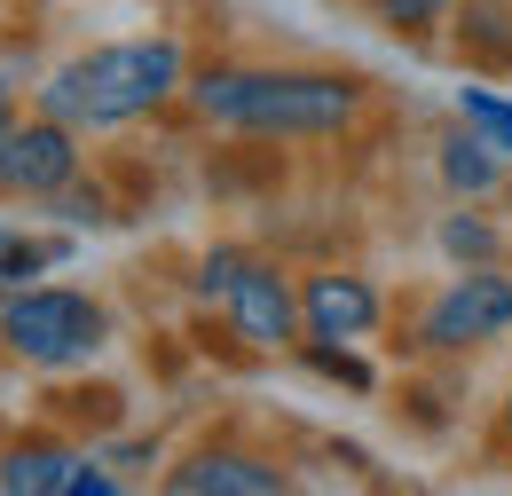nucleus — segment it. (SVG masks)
Instances as JSON below:
<instances>
[{
    "mask_svg": "<svg viewBox=\"0 0 512 496\" xmlns=\"http://www.w3.org/2000/svg\"><path fill=\"white\" fill-rule=\"evenodd\" d=\"M0 489L8 496H111V473H95L71 449H16L0 465Z\"/></svg>",
    "mask_w": 512,
    "mask_h": 496,
    "instance_id": "nucleus-8",
    "label": "nucleus"
},
{
    "mask_svg": "<svg viewBox=\"0 0 512 496\" xmlns=\"http://www.w3.org/2000/svg\"><path fill=\"white\" fill-rule=\"evenodd\" d=\"M442 245L457 252V260H489V252H497V237H489L481 221H465V213H457V221H442Z\"/></svg>",
    "mask_w": 512,
    "mask_h": 496,
    "instance_id": "nucleus-13",
    "label": "nucleus"
},
{
    "mask_svg": "<svg viewBox=\"0 0 512 496\" xmlns=\"http://www.w3.org/2000/svg\"><path fill=\"white\" fill-rule=\"evenodd\" d=\"M505 426H512V402H505Z\"/></svg>",
    "mask_w": 512,
    "mask_h": 496,
    "instance_id": "nucleus-20",
    "label": "nucleus"
},
{
    "mask_svg": "<svg viewBox=\"0 0 512 496\" xmlns=\"http://www.w3.org/2000/svg\"><path fill=\"white\" fill-rule=\"evenodd\" d=\"M103 331L111 323L87 292H8V308H0V339L24 363H79L103 347Z\"/></svg>",
    "mask_w": 512,
    "mask_h": 496,
    "instance_id": "nucleus-3",
    "label": "nucleus"
},
{
    "mask_svg": "<svg viewBox=\"0 0 512 496\" xmlns=\"http://www.w3.org/2000/svg\"><path fill=\"white\" fill-rule=\"evenodd\" d=\"M497 331H512V276H497V268L457 276L426 308V347H481Z\"/></svg>",
    "mask_w": 512,
    "mask_h": 496,
    "instance_id": "nucleus-4",
    "label": "nucleus"
},
{
    "mask_svg": "<svg viewBox=\"0 0 512 496\" xmlns=\"http://www.w3.org/2000/svg\"><path fill=\"white\" fill-rule=\"evenodd\" d=\"M308 363H316L323 378H347V386H371V371L347 355V347H331V339H308Z\"/></svg>",
    "mask_w": 512,
    "mask_h": 496,
    "instance_id": "nucleus-14",
    "label": "nucleus"
},
{
    "mask_svg": "<svg viewBox=\"0 0 512 496\" xmlns=\"http://www.w3.org/2000/svg\"><path fill=\"white\" fill-rule=\"evenodd\" d=\"M16 245H24V237H8V229H0V260H8V252H16Z\"/></svg>",
    "mask_w": 512,
    "mask_h": 496,
    "instance_id": "nucleus-19",
    "label": "nucleus"
},
{
    "mask_svg": "<svg viewBox=\"0 0 512 496\" xmlns=\"http://www.w3.org/2000/svg\"><path fill=\"white\" fill-rule=\"evenodd\" d=\"M174 87H182V48L174 40H119V48L64 63L40 87V103L64 126H119V119H142L150 103H166Z\"/></svg>",
    "mask_w": 512,
    "mask_h": 496,
    "instance_id": "nucleus-2",
    "label": "nucleus"
},
{
    "mask_svg": "<svg viewBox=\"0 0 512 496\" xmlns=\"http://www.w3.org/2000/svg\"><path fill=\"white\" fill-rule=\"evenodd\" d=\"M71 174H79V150H71V126L64 119L16 126L8 150H0V189H8V197H56Z\"/></svg>",
    "mask_w": 512,
    "mask_h": 496,
    "instance_id": "nucleus-5",
    "label": "nucleus"
},
{
    "mask_svg": "<svg viewBox=\"0 0 512 496\" xmlns=\"http://www.w3.org/2000/svg\"><path fill=\"white\" fill-rule=\"evenodd\" d=\"M237 268H245V252H205V276H197V284H205V292H229V276H237Z\"/></svg>",
    "mask_w": 512,
    "mask_h": 496,
    "instance_id": "nucleus-17",
    "label": "nucleus"
},
{
    "mask_svg": "<svg viewBox=\"0 0 512 496\" xmlns=\"http://www.w3.org/2000/svg\"><path fill=\"white\" fill-rule=\"evenodd\" d=\"M190 95L205 119L245 134H339L363 103V87L331 71H205Z\"/></svg>",
    "mask_w": 512,
    "mask_h": 496,
    "instance_id": "nucleus-1",
    "label": "nucleus"
},
{
    "mask_svg": "<svg viewBox=\"0 0 512 496\" xmlns=\"http://www.w3.org/2000/svg\"><path fill=\"white\" fill-rule=\"evenodd\" d=\"M166 489L174 496H276L284 473L260 465V457H237V449H197L190 465L166 473Z\"/></svg>",
    "mask_w": 512,
    "mask_h": 496,
    "instance_id": "nucleus-9",
    "label": "nucleus"
},
{
    "mask_svg": "<svg viewBox=\"0 0 512 496\" xmlns=\"http://www.w3.org/2000/svg\"><path fill=\"white\" fill-rule=\"evenodd\" d=\"M229 315H237V331L253 339V347H284L292 331H300V300L284 292V276L276 268H260V260H245L237 276H229Z\"/></svg>",
    "mask_w": 512,
    "mask_h": 496,
    "instance_id": "nucleus-6",
    "label": "nucleus"
},
{
    "mask_svg": "<svg viewBox=\"0 0 512 496\" xmlns=\"http://www.w3.org/2000/svg\"><path fill=\"white\" fill-rule=\"evenodd\" d=\"M48 260H56V245H16L8 260H0V292H24V276L48 268Z\"/></svg>",
    "mask_w": 512,
    "mask_h": 496,
    "instance_id": "nucleus-15",
    "label": "nucleus"
},
{
    "mask_svg": "<svg viewBox=\"0 0 512 496\" xmlns=\"http://www.w3.org/2000/svg\"><path fill=\"white\" fill-rule=\"evenodd\" d=\"M386 8V24H394V32H418V24H434V16H442L449 0H379Z\"/></svg>",
    "mask_w": 512,
    "mask_h": 496,
    "instance_id": "nucleus-16",
    "label": "nucleus"
},
{
    "mask_svg": "<svg viewBox=\"0 0 512 496\" xmlns=\"http://www.w3.org/2000/svg\"><path fill=\"white\" fill-rule=\"evenodd\" d=\"M48 205H56V213H64V221H111V205H103V189H95V182L79 189V174H71V182L56 189V197H48Z\"/></svg>",
    "mask_w": 512,
    "mask_h": 496,
    "instance_id": "nucleus-12",
    "label": "nucleus"
},
{
    "mask_svg": "<svg viewBox=\"0 0 512 496\" xmlns=\"http://www.w3.org/2000/svg\"><path fill=\"white\" fill-rule=\"evenodd\" d=\"M442 182L449 189H489V182H497V142L449 134V142H442Z\"/></svg>",
    "mask_w": 512,
    "mask_h": 496,
    "instance_id": "nucleus-10",
    "label": "nucleus"
},
{
    "mask_svg": "<svg viewBox=\"0 0 512 496\" xmlns=\"http://www.w3.org/2000/svg\"><path fill=\"white\" fill-rule=\"evenodd\" d=\"M300 323H308V339H363L379 323V292L363 276H308Z\"/></svg>",
    "mask_w": 512,
    "mask_h": 496,
    "instance_id": "nucleus-7",
    "label": "nucleus"
},
{
    "mask_svg": "<svg viewBox=\"0 0 512 496\" xmlns=\"http://www.w3.org/2000/svg\"><path fill=\"white\" fill-rule=\"evenodd\" d=\"M8 134H16V126H8V95H0V150H8Z\"/></svg>",
    "mask_w": 512,
    "mask_h": 496,
    "instance_id": "nucleus-18",
    "label": "nucleus"
},
{
    "mask_svg": "<svg viewBox=\"0 0 512 496\" xmlns=\"http://www.w3.org/2000/svg\"><path fill=\"white\" fill-rule=\"evenodd\" d=\"M465 119L481 126V134H489L497 150H512V103H497L489 87H465Z\"/></svg>",
    "mask_w": 512,
    "mask_h": 496,
    "instance_id": "nucleus-11",
    "label": "nucleus"
}]
</instances>
